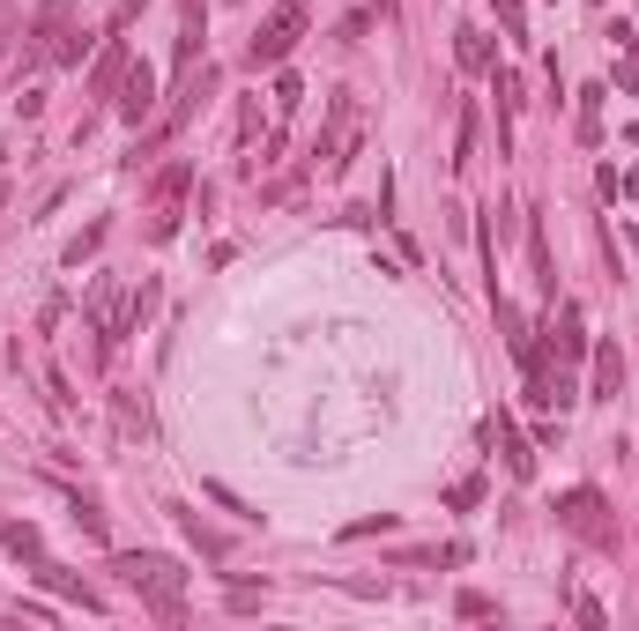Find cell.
<instances>
[{
    "label": "cell",
    "instance_id": "obj_1",
    "mask_svg": "<svg viewBox=\"0 0 639 631\" xmlns=\"http://www.w3.org/2000/svg\"><path fill=\"white\" fill-rule=\"evenodd\" d=\"M112 572H120L134 594H149V609H157L164 624H179V587H186L179 557H157V549H120V557H112Z\"/></svg>",
    "mask_w": 639,
    "mask_h": 631
},
{
    "label": "cell",
    "instance_id": "obj_2",
    "mask_svg": "<svg viewBox=\"0 0 639 631\" xmlns=\"http://www.w3.org/2000/svg\"><path fill=\"white\" fill-rule=\"evenodd\" d=\"M298 38H305V0H275V15L254 30V45H246V67H283L291 52H298Z\"/></svg>",
    "mask_w": 639,
    "mask_h": 631
},
{
    "label": "cell",
    "instance_id": "obj_3",
    "mask_svg": "<svg viewBox=\"0 0 639 631\" xmlns=\"http://www.w3.org/2000/svg\"><path fill=\"white\" fill-rule=\"evenodd\" d=\"M216 83H223V75H216L209 60H201V67H186V75H179V89H171V104H164V120H157V134H149L134 157H149L157 141H171V134H179V126H186V120H194V112H201V104L216 97Z\"/></svg>",
    "mask_w": 639,
    "mask_h": 631
},
{
    "label": "cell",
    "instance_id": "obj_4",
    "mask_svg": "<svg viewBox=\"0 0 639 631\" xmlns=\"http://www.w3.org/2000/svg\"><path fill=\"white\" fill-rule=\"evenodd\" d=\"M557 528H573L588 549H617V520H610L602 491H588V483H573V491L557 498Z\"/></svg>",
    "mask_w": 639,
    "mask_h": 631
},
{
    "label": "cell",
    "instance_id": "obj_5",
    "mask_svg": "<svg viewBox=\"0 0 639 631\" xmlns=\"http://www.w3.org/2000/svg\"><path fill=\"white\" fill-rule=\"evenodd\" d=\"M357 149V97H335L328 104V134H320V171H342Z\"/></svg>",
    "mask_w": 639,
    "mask_h": 631
},
{
    "label": "cell",
    "instance_id": "obj_6",
    "mask_svg": "<svg viewBox=\"0 0 639 631\" xmlns=\"http://www.w3.org/2000/svg\"><path fill=\"white\" fill-rule=\"evenodd\" d=\"M543 335H551V349H557V372H565V364H573V357L588 349V312H580L573 297H557V305H551V327H543Z\"/></svg>",
    "mask_w": 639,
    "mask_h": 631
},
{
    "label": "cell",
    "instance_id": "obj_7",
    "mask_svg": "<svg viewBox=\"0 0 639 631\" xmlns=\"http://www.w3.org/2000/svg\"><path fill=\"white\" fill-rule=\"evenodd\" d=\"M112 112H120L127 126L149 120V112H157V67H142V60H134L127 75H120V97H112Z\"/></svg>",
    "mask_w": 639,
    "mask_h": 631
},
{
    "label": "cell",
    "instance_id": "obj_8",
    "mask_svg": "<svg viewBox=\"0 0 639 631\" xmlns=\"http://www.w3.org/2000/svg\"><path fill=\"white\" fill-rule=\"evenodd\" d=\"M67 15H75V0H38V15H30V45H23V60H52V45L67 38Z\"/></svg>",
    "mask_w": 639,
    "mask_h": 631
},
{
    "label": "cell",
    "instance_id": "obj_9",
    "mask_svg": "<svg viewBox=\"0 0 639 631\" xmlns=\"http://www.w3.org/2000/svg\"><path fill=\"white\" fill-rule=\"evenodd\" d=\"M127 45H120V30L105 23V52H97V67H89V97H120V75H127Z\"/></svg>",
    "mask_w": 639,
    "mask_h": 631
},
{
    "label": "cell",
    "instance_id": "obj_10",
    "mask_svg": "<svg viewBox=\"0 0 639 631\" xmlns=\"http://www.w3.org/2000/svg\"><path fill=\"white\" fill-rule=\"evenodd\" d=\"M454 60H462V75H491L499 67V45L469 23V30H454Z\"/></svg>",
    "mask_w": 639,
    "mask_h": 631
},
{
    "label": "cell",
    "instance_id": "obj_11",
    "mask_svg": "<svg viewBox=\"0 0 639 631\" xmlns=\"http://www.w3.org/2000/svg\"><path fill=\"white\" fill-rule=\"evenodd\" d=\"M617 386H625V349H617V342H595V379H588V394H595V401H617Z\"/></svg>",
    "mask_w": 639,
    "mask_h": 631
},
{
    "label": "cell",
    "instance_id": "obj_12",
    "mask_svg": "<svg viewBox=\"0 0 639 631\" xmlns=\"http://www.w3.org/2000/svg\"><path fill=\"white\" fill-rule=\"evenodd\" d=\"M491 438H499V454H506V468L520 475V483H528V475H536V454H528V438L513 431V417H506V409H499V423H491Z\"/></svg>",
    "mask_w": 639,
    "mask_h": 631
},
{
    "label": "cell",
    "instance_id": "obj_13",
    "mask_svg": "<svg viewBox=\"0 0 639 631\" xmlns=\"http://www.w3.org/2000/svg\"><path fill=\"white\" fill-rule=\"evenodd\" d=\"M0 549H8V557H30V565H38V557H45V535L30 528V520H0Z\"/></svg>",
    "mask_w": 639,
    "mask_h": 631
},
{
    "label": "cell",
    "instance_id": "obj_14",
    "mask_svg": "<svg viewBox=\"0 0 639 631\" xmlns=\"http://www.w3.org/2000/svg\"><path fill=\"white\" fill-rule=\"evenodd\" d=\"M454 171L476 164V104H462V126H454V157H446Z\"/></svg>",
    "mask_w": 639,
    "mask_h": 631
},
{
    "label": "cell",
    "instance_id": "obj_15",
    "mask_svg": "<svg viewBox=\"0 0 639 631\" xmlns=\"http://www.w3.org/2000/svg\"><path fill=\"white\" fill-rule=\"evenodd\" d=\"M602 97H610L602 83L580 89V141H602Z\"/></svg>",
    "mask_w": 639,
    "mask_h": 631
},
{
    "label": "cell",
    "instance_id": "obj_16",
    "mask_svg": "<svg viewBox=\"0 0 639 631\" xmlns=\"http://www.w3.org/2000/svg\"><path fill=\"white\" fill-rule=\"evenodd\" d=\"M171 512H179V528L194 535V549H201V557H223V535H209V528H201V512H186V505H171Z\"/></svg>",
    "mask_w": 639,
    "mask_h": 631
},
{
    "label": "cell",
    "instance_id": "obj_17",
    "mask_svg": "<svg viewBox=\"0 0 639 631\" xmlns=\"http://www.w3.org/2000/svg\"><path fill=\"white\" fill-rule=\"evenodd\" d=\"M491 8H499V30L506 38H528V0H491Z\"/></svg>",
    "mask_w": 639,
    "mask_h": 631
},
{
    "label": "cell",
    "instance_id": "obj_18",
    "mask_svg": "<svg viewBox=\"0 0 639 631\" xmlns=\"http://www.w3.org/2000/svg\"><path fill=\"white\" fill-rule=\"evenodd\" d=\"M97 246H105V223H89L83 238H75V246H67V268H83V260H89V252H97Z\"/></svg>",
    "mask_w": 639,
    "mask_h": 631
},
{
    "label": "cell",
    "instance_id": "obj_19",
    "mask_svg": "<svg viewBox=\"0 0 639 631\" xmlns=\"http://www.w3.org/2000/svg\"><path fill=\"white\" fill-rule=\"evenodd\" d=\"M268 97H275V112H298L305 89H298V75H275V89H268Z\"/></svg>",
    "mask_w": 639,
    "mask_h": 631
},
{
    "label": "cell",
    "instance_id": "obj_20",
    "mask_svg": "<svg viewBox=\"0 0 639 631\" xmlns=\"http://www.w3.org/2000/svg\"><path fill=\"white\" fill-rule=\"evenodd\" d=\"M573 617H580V624H588V631H602V624H610V617H602V602H595V594H573Z\"/></svg>",
    "mask_w": 639,
    "mask_h": 631
},
{
    "label": "cell",
    "instance_id": "obj_21",
    "mask_svg": "<svg viewBox=\"0 0 639 631\" xmlns=\"http://www.w3.org/2000/svg\"><path fill=\"white\" fill-rule=\"evenodd\" d=\"M179 194H186V164H171L164 178H157V201H164V209H171V201H179Z\"/></svg>",
    "mask_w": 639,
    "mask_h": 631
},
{
    "label": "cell",
    "instance_id": "obj_22",
    "mask_svg": "<svg viewBox=\"0 0 639 631\" xmlns=\"http://www.w3.org/2000/svg\"><path fill=\"white\" fill-rule=\"evenodd\" d=\"M476 498H483V475H469V483H454V491H446V505H454V512H469Z\"/></svg>",
    "mask_w": 639,
    "mask_h": 631
},
{
    "label": "cell",
    "instance_id": "obj_23",
    "mask_svg": "<svg viewBox=\"0 0 639 631\" xmlns=\"http://www.w3.org/2000/svg\"><path fill=\"white\" fill-rule=\"evenodd\" d=\"M75 528H83L89 543H105V512H97V505H75Z\"/></svg>",
    "mask_w": 639,
    "mask_h": 631
},
{
    "label": "cell",
    "instance_id": "obj_24",
    "mask_svg": "<svg viewBox=\"0 0 639 631\" xmlns=\"http://www.w3.org/2000/svg\"><path fill=\"white\" fill-rule=\"evenodd\" d=\"M8 30H15V8H0V52H8Z\"/></svg>",
    "mask_w": 639,
    "mask_h": 631
},
{
    "label": "cell",
    "instance_id": "obj_25",
    "mask_svg": "<svg viewBox=\"0 0 639 631\" xmlns=\"http://www.w3.org/2000/svg\"><path fill=\"white\" fill-rule=\"evenodd\" d=\"M625 141H632V149H639V120H632V126H625Z\"/></svg>",
    "mask_w": 639,
    "mask_h": 631
},
{
    "label": "cell",
    "instance_id": "obj_26",
    "mask_svg": "<svg viewBox=\"0 0 639 631\" xmlns=\"http://www.w3.org/2000/svg\"><path fill=\"white\" fill-rule=\"evenodd\" d=\"M588 8H602V0H588Z\"/></svg>",
    "mask_w": 639,
    "mask_h": 631
}]
</instances>
